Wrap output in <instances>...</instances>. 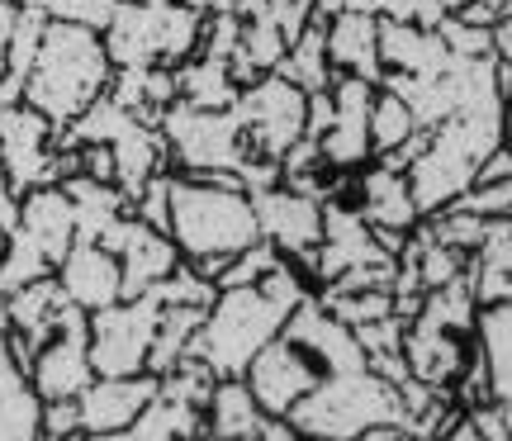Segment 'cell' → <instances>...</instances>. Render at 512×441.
<instances>
[{"label": "cell", "instance_id": "37", "mask_svg": "<svg viewBox=\"0 0 512 441\" xmlns=\"http://www.w3.org/2000/svg\"><path fill=\"white\" fill-rule=\"evenodd\" d=\"M15 219H19V195H15V185H10V176L0 171V238L15 228Z\"/></svg>", "mask_w": 512, "mask_h": 441}, {"label": "cell", "instance_id": "21", "mask_svg": "<svg viewBox=\"0 0 512 441\" xmlns=\"http://www.w3.org/2000/svg\"><path fill=\"white\" fill-rule=\"evenodd\" d=\"M465 361H470V337H456V332H441L432 323H422V318H408V328H403V366H408V375L418 385L451 394Z\"/></svg>", "mask_w": 512, "mask_h": 441}, {"label": "cell", "instance_id": "38", "mask_svg": "<svg viewBox=\"0 0 512 441\" xmlns=\"http://www.w3.org/2000/svg\"><path fill=\"white\" fill-rule=\"evenodd\" d=\"M512 176V157H508V147H498L489 162L479 166V176H475V185H494V181H508Z\"/></svg>", "mask_w": 512, "mask_h": 441}, {"label": "cell", "instance_id": "46", "mask_svg": "<svg viewBox=\"0 0 512 441\" xmlns=\"http://www.w3.org/2000/svg\"><path fill=\"white\" fill-rule=\"evenodd\" d=\"M0 337H5V299H0Z\"/></svg>", "mask_w": 512, "mask_h": 441}, {"label": "cell", "instance_id": "4", "mask_svg": "<svg viewBox=\"0 0 512 441\" xmlns=\"http://www.w3.org/2000/svg\"><path fill=\"white\" fill-rule=\"evenodd\" d=\"M290 323V309L275 304L261 285L247 290H219L214 304L204 309V323L195 332L190 356L200 361L214 380H242L247 366L256 361V351L271 347L275 337Z\"/></svg>", "mask_w": 512, "mask_h": 441}, {"label": "cell", "instance_id": "22", "mask_svg": "<svg viewBox=\"0 0 512 441\" xmlns=\"http://www.w3.org/2000/svg\"><path fill=\"white\" fill-rule=\"evenodd\" d=\"M328 67L332 76H361L370 86L384 81L380 67V19L361 10H342L328 19Z\"/></svg>", "mask_w": 512, "mask_h": 441}, {"label": "cell", "instance_id": "3", "mask_svg": "<svg viewBox=\"0 0 512 441\" xmlns=\"http://www.w3.org/2000/svg\"><path fill=\"white\" fill-rule=\"evenodd\" d=\"M285 423L304 441H361L375 427H403V399L375 370L323 375Z\"/></svg>", "mask_w": 512, "mask_h": 441}, {"label": "cell", "instance_id": "28", "mask_svg": "<svg viewBox=\"0 0 512 441\" xmlns=\"http://www.w3.org/2000/svg\"><path fill=\"white\" fill-rule=\"evenodd\" d=\"M176 100L195 105V110H233L238 81L228 72V62H214V57L195 53L176 67Z\"/></svg>", "mask_w": 512, "mask_h": 441}, {"label": "cell", "instance_id": "25", "mask_svg": "<svg viewBox=\"0 0 512 441\" xmlns=\"http://www.w3.org/2000/svg\"><path fill=\"white\" fill-rule=\"evenodd\" d=\"M475 351L494 404H512V299L484 304L475 318Z\"/></svg>", "mask_w": 512, "mask_h": 441}, {"label": "cell", "instance_id": "47", "mask_svg": "<svg viewBox=\"0 0 512 441\" xmlns=\"http://www.w3.org/2000/svg\"><path fill=\"white\" fill-rule=\"evenodd\" d=\"M403 441H418V437H403Z\"/></svg>", "mask_w": 512, "mask_h": 441}, {"label": "cell", "instance_id": "29", "mask_svg": "<svg viewBox=\"0 0 512 441\" xmlns=\"http://www.w3.org/2000/svg\"><path fill=\"white\" fill-rule=\"evenodd\" d=\"M266 423V413L256 408L252 389L242 380H214L209 389V404H204V427L223 441H247L256 427Z\"/></svg>", "mask_w": 512, "mask_h": 441}, {"label": "cell", "instance_id": "48", "mask_svg": "<svg viewBox=\"0 0 512 441\" xmlns=\"http://www.w3.org/2000/svg\"><path fill=\"white\" fill-rule=\"evenodd\" d=\"M10 5H19V0H10Z\"/></svg>", "mask_w": 512, "mask_h": 441}, {"label": "cell", "instance_id": "33", "mask_svg": "<svg viewBox=\"0 0 512 441\" xmlns=\"http://www.w3.org/2000/svg\"><path fill=\"white\" fill-rule=\"evenodd\" d=\"M280 266V252L271 242H252L247 252H238L233 261H223V271L214 276V290H247V285H261Z\"/></svg>", "mask_w": 512, "mask_h": 441}, {"label": "cell", "instance_id": "20", "mask_svg": "<svg viewBox=\"0 0 512 441\" xmlns=\"http://www.w3.org/2000/svg\"><path fill=\"white\" fill-rule=\"evenodd\" d=\"M67 304L81 309L86 318L100 309H110L124 299V276H119V257L105 252L100 242H72V252L62 257V266L53 271Z\"/></svg>", "mask_w": 512, "mask_h": 441}, {"label": "cell", "instance_id": "30", "mask_svg": "<svg viewBox=\"0 0 512 441\" xmlns=\"http://www.w3.org/2000/svg\"><path fill=\"white\" fill-rule=\"evenodd\" d=\"M204 432V408H190V404H171V399H152L143 418L124 432H105V437H81V441H185Z\"/></svg>", "mask_w": 512, "mask_h": 441}, {"label": "cell", "instance_id": "34", "mask_svg": "<svg viewBox=\"0 0 512 441\" xmlns=\"http://www.w3.org/2000/svg\"><path fill=\"white\" fill-rule=\"evenodd\" d=\"M441 43H446V53L451 57H489L494 53V29H479V24H465V19L446 15L437 24Z\"/></svg>", "mask_w": 512, "mask_h": 441}, {"label": "cell", "instance_id": "36", "mask_svg": "<svg viewBox=\"0 0 512 441\" xmlns=\"http://www.w3.org/2000/svg\"><path fill=\"white\" fill-rule=\"evenodd\" d=\"M328 124H332V95H328V91L309 95V114H304V138H309V143H318V138L328 133Z\"/></svg>", "mask_w": 512, "mask_h": 441}, {"label": "cell", "instance_id": "13", "mask_svg": "<svg viewBox=\"0 0 512 441\" xmlns=\"http://www.w3.org/2000/svg\"><path fill=\"white\" fill-rule=\"evenodd\" d=\"M375 91L380 86H370L361 76H332V124L318 138V157L337 176L370 166V100H375Z\"/></svg>", "mask_w": 512, "mask_h": 441}, {"label": "cell", "instance_id": "24", "mask_svg": "<svg viewBox=\"0 0 512 441\" xmlns=\"http://www.w3.org/2000/svg\"><path fill=\"white\" fill-rule=\"evenodd\" d=\"M470 285H475L479 309L484 304H508L512 299V219H489L479 247L470 252Z\"/></svg>", "mask_w": 512, "mask_h": 441}, {"label": "cell", "instance_id": "12", "mask_svg": "<svg viewBox=\"0 0 512 441\" xmlns=\"http://www.w3.org/2000/svg\"><path fill=\"white\" fill-rule=\"evenodd\" d=\"M318 380H323V366H318L299 342H290L285 332L275 337L271 347L256 351V361L247 366V375H242V385L252 389L256 408H261L266 418H290L294 404H299Z\"/></svg>", "mask_w": 512, "mask_h": 441}, {"label": "cell", "instance_id": "31", "mask_svg": "<svg viewBox=\"0 0 512 441\" xmlns=\"http://www.w3.org/2000/svg\"><path fill=\"white\" fill-rule=\"evenodd\" d=\"M418 133V119H413V110L403 105L394 91H375V100H370V162L375 157H384V152H394V147H403L408 138Z\"/></svg>", "mask_w": 512, "mask_h": 441}, {"label": "cell", "instance_id": "15", "mask_svg": "<svg viewBox=\"0 0 512 441\" xmlns=\"http://www.w3.org/2000/svg\"><path fill=\"white\" fill-rule=\"evenodd\" d=\"M24 380H29V389H34L43 404H57V399H81V389L95 380L91 337H86V313H76L53 342H43V347L34 351V361H29V370H24Z\"/></svg>", "mask_w": 512, "mask_h": 441}, {"label": "cell", "instance_id": "18", "mask_svg": "<svg viewBox=\"0 0 512 441\" xmlns=\"http://www.w3.org/2000/svg\"><path fill=\"white\" fill-rule=\"evenodd\" d=\"M285 337L309 351L313 361L323 366V375H351V370H370L366 366V351H361V342H356V332H351L342 318H332V313L318 304V294H313V299H304V304L290 313Z\"/></svg>", "mask_w": 512, "mask_h": 441}, {"label": "cell", "instance_id": "14", "mask_svg": "<svg viewBox=\"0 0 512 441\" xmlns=\"http://www.w3.org/2000/svg\"><path fill=\"white\" fill-rule=\"evenodd\" d=\"M351 185H342V190H351V204L361 219L380 233V242L399 257L403 238L413 233L422 223L418 204H413V190H408V176H399V171H384V166H361V176H347Z\"/></svg>", "mask_w": 512, "mask_h": 441}, {"label": "cell", "instance_id": "1", "mask_svg": "<svg viewBox=\"0 0 512 441\" xmlns=\"http://www.w3.org/2000/svg\"><path fill=\"white\" fill-rule=\"evenodd\" d=\"M110 81H114V67H110V53H105V38L95 29H81V24L48 19L19 105L38 110L62 133L110 91Z\"/></svg>", "mask_w": 512, "mask_h": 441}, {"label": "cell", "instance_id": "43", "mask_svg": "<svg viewBox=\"0 0 512 441\" xmlns=\"http://www.w3.org/2000/svg\"><path fill=\"white\" fill-rule=\"evenodd\" d=\"M403 437H408L403 427H375V432H366L361 441H403Z\"/></svg>", "mask_w": 512, "mask_h": 441}, {"label": "cell", "instance_id": "41", "mask_svg": "<svg viewBox=\"0 0 512 441\" xmlns=\"http://www.w3.org/2000/svg\"><path fill=\"white\" fill-rule=\"evenodd\" d=\"M19 380H24V370L15 366V356H10V347H5V337H0V394H5L10 385H19Z\"/></svg>", "mask_w": 512, "mask_h": 441}, {"label": "cell", "instance_id": "11", "mask_svg": "<svg viewBox=\"0 0 512 441\" xmlns=\"http://www.w3.org/2000/svg\"><path fill=\"white\" fill-rule=\"evenodd\" d=\"M252 214L261 242H271L280 257L294 261L313 285V252L323 242V204L290 185H266V190H252Z\"/></svg>", "mask_w": 512, "mask_h": 441}, {"label": "cell", "instance_id": "2", "mask_svg": "<svg viewBox=\"0 0 512 441\" xmlns=\"http://www.w3.org/2000/svg\"><path fill=\"white\" fill-rule=\"evenodd\" d=\"M166 238L176 242L185 266H195L204 280L223 271V261L261 242L252 214V195L242 185H214L195 176H171V223Z\"/></svg>", "mask_w": 512, "mask_h": 441}, {"label": "cell", "instance_id": "45", "mask_svg": "<svg viewBox=\"0 0 512 441\" xmlns=\"http://www.w3.org/2000/svg\"><path fill=\"white\" fill-rule=\"evenodd\" d=\"M185 441H223V437H214V432L204 427V432H195V437H185Z\"/></svg>", "mask_w": 512, "mask_h": 441}, {"label": "cell", "instance_id": "7", "mask_svg": "<svg viewBox=\"0 0 512 441\" xmlns=\"http://www.w3.org/2000/svg\"><path fill=\"white\" fill-rule=\"evenodd\" d=\"M0 171L10 176L15 195L24 200L29 190L62 185L81 171L76 147H57V129L29 105L0 110Z\"/></svg>", "mask_w": 512, "mask_h": 441}, {"label": "cell", "instance_id": "17", "mask_svg": "<svg viewBox=\"0 0 512 441\" xmlns=\"http://www.w3.org/2000/svg\"><path fill=\"white\" fill-rule=\"evenodd\" d=\"M157 399V375H119V380H100L81 389L76 413H81V437H105V432H124L143 418Z\"/></svg>", "mask_w": 512, "mask_h": 441}, {"label": "cell", "instance_id": "6", "mask_svg": "<svg viewBox=\"0 0 512 441\" xmlns=\"http://www.w3.org/2000/svg\"><path fill=\"white\" fill-rule=\"evenodd\" d=\"M162 143H166V162H176V176H238L247 171V162H261L247 152L242 143L238 119L228 110H195V105H171L162 114Z\"/></svg>", "mask_w": 512, "mask_h": 441}, {"label": "cell", "instance_id": "16", "mask_svg": "<svg viewBox=\"0 0 512 441\" xmlns=\"http://www.w3.org/2000/svg\"><path fill=\"white\" fill-rule=\"evenodd\" d=\"M105 252L119 257V276H124V299H138L147 294L152 285H162L176 266H181V252H176V242L157 233V228H147V223L133 219V209H128L124 219L114 223L110 233L100 238Z\"/></svg>", "mask_w": 512, "mask_h": 441}, {"label": "cell", "instance_id": "42", "mask_svg": "<svg viewBox=\"0 0 512 441\" xmlns=\"http://www.w3.org/2000/svg\"><path fill=\"white\" fill-rule=\"evenodd\" d=\"M503 147H508V157H512V81H508V91H503Z\"/></svg>", "mask_w": 512, "mask_h": 441}, {"label": "cell", "instance_id": "19", "mask_svg": "<svg viewBox=\"0 0 512 441\" xmlns=\"http://www.w3.org/2000/svg\"><path fill=\"white\" fill-rule=\"evenodd\" d=\"M10 238H19L34 257H43L57 271L76 242V219H72L67 190H62V185L29 190V195L19 200V219H15V228H10Z\"/></svg>", "mask_w": 512, "mask_h": 441}, {"label": "cell", "instance_id": "10", "mask_svg": "<svg viewBox=\"0 0 512 441\" xmlns=\"http://www.w3.org/2000/svg\"><path fill=\"white\" fill-rule=\"evenodd\" d=\"M361 271H394V252L351 204L328 200L323 204V242L313 252V294L337 280L361 276Z\"/></svg>", "mask_w": 512, "mask_h": 441}, {"label": "cell", "instance_id": "23", "mask_svg": "<svg viewBox=\"0 0 512 441\" xmlns=\"http://www.w3.org/2000/svg\"><path fill=\"white\" fill-rule=\"evenodd\" d=\"M380 67H384V76H413V81H422V76L446 72L451 53H446L437 29L380 19Z\"/></svg>", "mask_w": 512, "mask_h": 441}, {"label": "cell", "instance_id": "26", "mask_svg": "<svg viewBox=\"0 0 512 441\" xmlns=\"http://www.w3.org/2000/svg\"><path fill=\"white\" fill-rule=\"evenodd\" d=\"M67 200H72V219H76V242H100L114 223L128 214V200L119 185L91 181V176H67L62 181Z\"/></svg>", "mask_w": 512, "mask_h": 441}, {"label": "cell", "instance_id": "44", "mask_svg": "<svg viewBox=\"0 0 512 441\" xmlns=\"http://www.w3.org/2000/svg\"><path fill=\"white\" fill-rule=\"evenodd\" d=\"M470 5H475V0H441V10H446V15H465Z\"/></svg>", "mask_w": 512, "mask_h": 441}, {"label": "cell", "instance_id": "35", "mask_svg": "<svg viewBox=\"0 0 512 441\" xmlns=\"http://www.w3.org/2000/svg\"><path fill=\"white\" fill-rule=\"evenodd\" d=\"M460 209H470L479 219H512V176L508 181H494V185H475Z\"/></svg>", "mask_w": 512, "mask_h": 441}, {"label": "cell", "instance_id": "5", "mask_svg": "<svg viewBox=\"0 0 512 441\" xmlns=\"http://www.w3.org/2000/svg\"><path fill=\"white\" fill-rule=\"evenodd\" d=\"M204 15L171 5V0H119L114 19L105 24V53L114 72H143V67H181L200 53Z\"/></svg>", "mask_w": 512, "mask_h": 441}, {"label": "cell", "instance_id": "49", "mask_svg": "<svg viewBox=\"0 0 512 441\" xmlns=\"http://www.w3.org/2000/svg\"><path fill=\"white\" fill-rule=\"evenodd\" d=\"M0 242H5V238H0Z\"/></svg>", "mask_w": 512, "mask_h": 441}, {"label": "cell", "instance_id": "9", "mask_svg": "<svg viewBox=\"0 0 512 441\" xmlns=\"http://www.w3.org/2000/svg\"><path fill=\"white\" fill-rule=\"evenodd\" d=\"M157 318L162 304L152 294L138 299H119L110 309L86 318V337H91V370L100 380H119V375H147V351L157 337Z\"/></svg>", "mask_w": 512, "mask_h": 441}, {"label": "cell", "instance_id": "32", "mask_svg": "<svg viewBox=\"0 0 512 441\" xmlns=\"http://www.w3.org/2000/svg\"><path fill=\"white\" fill-rule=\"evenodd\" d=\"M38 413H43V399L29 389V380L10 385L0 394V441H43Z\"/></svg>", "mask_w": 512, "mask_h": 441}, {"label": "cell", "instance_id": "8", "mask_svg": "<svg viewBox=\"0 0 512 441\" xmlns=\"http://www.w3.org/2000/svg\"><path fill=\"white\" fill-rule=\"evenodd\" d=\"M233 119L242 129V143L252 157L261 162H275L290 152L299 138H304V114H309V95L290 86L280 72L256 76L252 86H242L238 100H233Z\"/></svg>", "mask_w": 512, "mask_h": 441}, {"label": "cell", "instance_id": "39", "mask_svg": "<svg viewBox=\"0 0 512 441\" xmlns=\"http://www.w3.org/2000/svg\"><path fill=\"white\" fill-rule=\"evenodd\" d=\"M223 10H228L233 19H242V24H247V19L266 15V10H271V0H223Z\"/></svg>", "mask_w": 512, "mask_h": 441}, {"label": "cell", "instance_id": "27", "mask_svg": "<svg viewBox=\"0 0 512 441\" xmlns=\"http://www.w3.org/2000/svg\"><path fill=\"white\" fill-rule=\"evenodd\" d=\"M275 72L285 76L290 86H299L304 95H318L332 86V67H328V19H309L304 24V34L294 38L285 57H280V67Z\"/></svg>", "mask_w": 512, "mask_h": 441}, {"label": "cell", "instance_id": "40", "mask_svg": "<svg viewBox=\"0 0 512 441\" xmlns=\"http://www.w3.org/2000/svg\"><path fill=\"white\" fill-rule=\"evenodd\" d=\"M15 10L10 0H0V81H5V48H10V29H15Z\"/></svg>", "mask_w": 512, "mask_h": 441}]
</instances>
